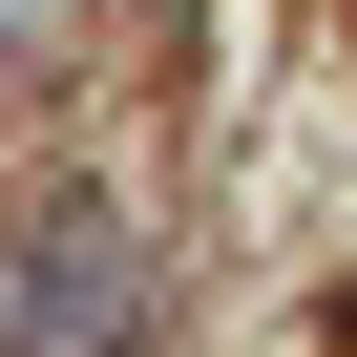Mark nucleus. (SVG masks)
Segmentation results:
<instances>
[{
    "label": "nucleus",
    "mask_w": 357,
    "mask_h": 357,
    "mask_svg": "<svg viewBox=\"0 0 357 357\" xmlns=\"http://www.w3.org/2000/svg\"><path fill=\"white\" fill-rule=\"evenodd\" d=\"M63 22H84V0H0V63H43V43H63Z\"/></svg>",
    "instance_id": "obj_2"
},
{
    "label": "nucleus",
    "mask_w": 357,
    "mask_h": 357,
    "mask_svg": "<svg viewBox=\"0 0 357 357\" xmlns=\"http://www.w3.org/2000/svg\"><path fill=\"white\" fill-rule=\"evenodd\" d=\"M0 357H147V252L105 211L0 231Z\"/></svg>",
    "instance_id": "obj_1"
}]
</instances>
